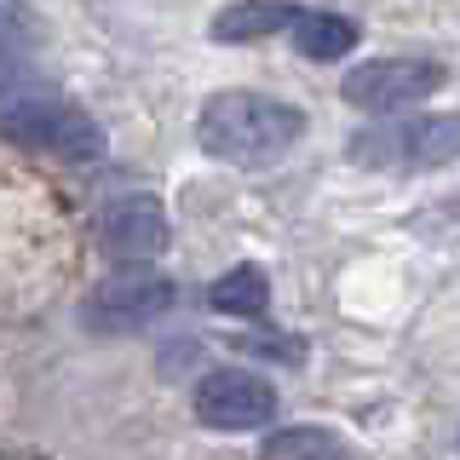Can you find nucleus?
Returning <instances> with one entry per match:
<instances>
[{
    "mask_svg": "<svg viewBox=\"0 0 460 460\" xmlns=\"http://www.w3.org/2000/svg\"><path fill=\"white\" fill-rule=\"evenodd\" d=\"M12 23H18V18H12V12H6V6H0V35H6V29H12Z\"/></svg>",
    "mask_w": 460,
    "mask_h": 460,
    "instance_id": "nucleus-12",
    "label": "nucleus"
},
{
    "mask_svg": "<svg viewBox=\"0 0 460 460\" xmlns=\"http://www.w3.org/2000/svg\"><path fill=\"white\" fill-rule=\"evenodd\" d=\"M294 47H299V58H311V64H334V58H345L357 47V23L334 18V12H299Z\"/></svg>",
    "mask_w": 460,
    "mask_h": 460,
    "instance_id": "nucleus-8",
    "label": "nucleus"
},
{
    "mask_svg": "<svg viewBox=\"0 0 460 460\" xmlns=\"http://www.w3.org/2000/svg\"><path fill=\"white\" fill-rule=\"evenodd\" d=\"M277 414V392L253 368H213L196 385V420L213 431H259Z\"/></svg>",
    "mask_w": 460,
    "mask_h": 460,
    "instance_id": "nucleus-6",
    "label": "nucleus"
},
{
    "mask_svg": "<svg viewBox=\"0 0 460 460\" xmlns=\"http://www.w3.org/2000/svg\"><path fill=\"white\" fill-rule=\"evenodd\" d=\"M345 150L357 167H402V172L449 167L460 162V115H414V121L363 127V133H351Z\"/></svg>",
    "mask_w": 460,
    "mask_h": 460,
    "instance_id": "nucleus-2",
    "label": "nucleus"
},
{
    "mask_svg": "<svg viewBox=\"0 0 460 460\" xmlns=\"http://www.w3.org/2000/svg\"><path fill=\"white\" fill-rule=\"evenodd\" d=\"M299 6H225L213 18V35L219 40H259V35H277V29H294Z\"/></svg>",
    "mask_w": 460,
    "mask_h": 460,
    "instance_id": "nucleus-11",
    "label": "nucleus"
},
{
    "mask_svg": "<svg viewBox=\"0 0 460 460\" xmlns=\"http://www.w3.org/2000/svg\"><path fill=\"white\" fill-rule=\"evenodd\" d=\"M98 242L121 259H155L167 248V208L155 196H115L98 213Z\"/></svg>",
    "mask_w": 460,
    "mask_h": 460,
    "instance_id": "nucleus-7",
    "label": "nucleus"
},
{
    "mask_svg": "<svg viewBox=\"0 0 460 460\" xmlns=\"http://www.w3.org/2000/svg\"><path fill=\"white\" fill-rule=\"evenodd\" d=\"M438 86H443L438 58H368V64L345 69L340 93H345V104H357L368 115H397V110L431 98Z\"/></svg>",
    "mask_w": 460,
    "mask_h": 460,
    "instance_id": "nucleus-4",
    "label": "nucleus"
},
{
    "mask_svg": "<svg viewBox=\"0 0 460 460\" xmlns=\"http://www.w3.org/2000/svg\"><path fill=\"white\" fill-rule=\"evenodd\" d=\"M0 133L35 144V150H58V155H69V162H93V155H104V133H98V121L86 110L64 104V98H52V93L12 98V104L0 110Z\"/></svg>",
    "mask_w": 460,
    "mask_h": 460,
    "instance_id": "nucleus-3",
    "label": "nucleus"
},
{
    "mask_svg": "<svg viewBox=\"0 0 460 460\" xmlns=\"http://www.w3.org/2000/svg\"><path fill=\"white\" fill-rule=\"evenodd\" d=\"M208 299H213V311H225V316H259L270 305V277L259 265H236L213 282Z\"/></svg>",
    "mask_w": 460,
    "mask_h": 460,
    "instance_id": "nucleus-10",
    "label": "nucleus"
},
{
    "mask_svg": "<svg viewBox=\"0 0 460 460\" xmlns=\"http://www.w3.org/2000/svg\"><path fill=\"white\" fill-rule=\"evenodd\" d=\"M259 455L265 460H351V443L323 426H288V431H270Z\"/></svg>",
    "mask_w": 460,
    "mask_h": 460,
    "instance_id": "nucleus-9",
    "label": "nucleus"
},
{
    "mask_svg": "<svg viewBox=\"0 0 460 460\" xmlns=\"http://www.w3.org/2000/svg\"><path fill=\"white\" fill-rule=\"evenodd\" d=\"M299 138H305V110L282 104V98H270V93H248V86L213 93L196 115V144L225 167L282 162Z\"/></svg>",
    "mask_w": 460,
    "mask_h": 460,
    "instance_id": "nucleus-1",
    "label": "nucleus"
},
{
    "mask_svg": "<svg viewBox=\"0 0 460 460\" xmlns=\"http://www.w3.org/2000/svg\"><path fill=\"white\" fill-rule=\"evenodd\" d=\"M172 282L155 277V270H115L81 299V323L93 334H133V328L155 323L167 305H172Z\"/></svg>",
    "mask_w": 460,
    "mask_h": 460,
    "instance_id": "nucleus-5",
    "label": "nucleus"
}]
</instances>
